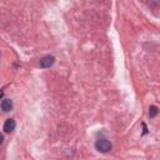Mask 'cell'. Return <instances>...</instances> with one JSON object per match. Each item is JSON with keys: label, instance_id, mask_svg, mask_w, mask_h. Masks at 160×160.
I'll use <instances>...</instances> for the list:
<instances>
[{"label": "cell", "instance_id": "obj_3", "mask_svg": "<svg viewBox=\"0 0 160 160\" xmlns=\"http://www.w3.org/2000/svg\"><path fill=\"white\" fill-rule=\"evenodd\" d=\"M15 120L14 119H6V121L4 122V131L5 132H11L15 129Z\"/></svg>", "mask_w": 160, "mask_h": 160}, {"label": "cell", "instance_id": "obj_2", "mask_svg": "<svg viewBox=\"0 0 160 160\" xmlns=\"http://www.w3.org/2000/svg\"><path fill=\"white\" fill-rule=\"evenodd\" d=\"M54 62H55V58L51 55H46V56L40 59V66L41 68H50Z\"/></svg>", "mask_w": 160, "mask_h": 160}, {"label": "cell", "instance_id": "obj_4", "mask_svg": "<svg viewBox=\"0 0 160 160\" xmlns=\"http://www.w3.org/2000/svg\"><path fill=\"white\" fill-rule=\"evenodd\" d=\"M12 109V100L11 99H2L1 101V110L4 112H8Z\"/></svg>", "mask_w": 160, "mask_h": 160}, {"label": "cell", "instance_id": "obj_1", "mask_svg": "<svg viewBox=\"0 0 160 160\" xmlns=\"http://www.w3.org/2000/svg\"><path fill=\"white\" fill-rule=\"evenodd\" d=\"M95 148H96V150L100 151V152H108V151L111 150L112 145H111L110 141H108V140H105V139H100V140H98V141L95 142Z\"/></svg>", "mask_w": 160, "mask_h": 160}, {"label": "cell", "instance_id": "obj_5", "mask_svg": "<svg viewBox=\"0 0 160 160\" xmlns=\"http://www.w3.org/2000/svg\"><path fill=\"white\" fill-rule=\"evenodd\" d=\"M158 112H159V110H158L156 106L151 105V106L149 108V116H150V118H155V116L158 115Z\"/></svg>", "mask_w": 160, "mask_h": 160}]
</instances>
